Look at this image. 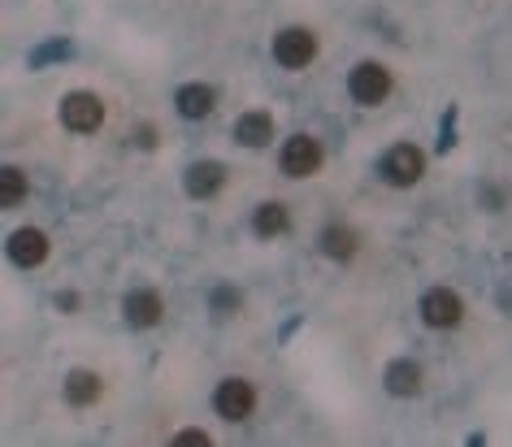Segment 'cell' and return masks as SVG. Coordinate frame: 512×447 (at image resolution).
I'll return each instance as SVG.
<instances>
[{"label": "cell", "instance_id": "1", "mask_svg": "<svg viewBox=\"0 0 512 447\" xmlns=\"http://www.w3.org/2000/svg\"><path fill=\"white\" fill-rule=\"evenodd\" d=\"M391 92H395V74L382 66V61L365 57V61H356V66L348 70V96H352V105L378 109Z\"/></svg>", "mask_w": 512, "mask_h": 447}, {"label": "cell", "instance_id": "2", "mask_svg": "<svg viewBox=\"0 0 512 447\" xmlns=\"http://www.w3.org/2000/svg\"><path fill=\"white\" fill-rule=\"evenodd\" d=\"M378 178H382L387 187H395V191L417 187L421 178H426V152H421L417 144H408V139H400V144H391L387 152H382Z\"/></svg>", "mask_w": 512, "mask_h": 447}, {"label": "cell", "instance_id": "3", "mask_svg": "<svg viewBox=\"0 0 512 447\" xmlns=\"http://www.w3.org/2000/svg\"><path fill=\"white\" fill-rule=\"evenodd\" d=\"M57 118H61V126H66L70 135H96L100 126H105L109 109H105V100H100L96 92H66L61 96V105H57Z\"/></svg>", "mask_w": 512, "mask_h": 447}, {"label": "cell", "instance_id": "4", "mask_svg": "<svg viewBox=\"0 0 512 447\" xmlns=\"http://www.w3.org/2000/svg\"><path fill=\"white\" fill-rule=\"evenodd\" d=\"M417 317L426 330H456L465 322V300H460V291H452V287H430V291H421V300H417Z\"/></svg>", "mask_w": 512, "mask_h": 447}, {"label": "cell", "instance_id": "5", "mask_svg": "<svg viewBox=\"0 0 512 447\" xmlns=\"http://www.w3.org/2000/svg\"><path fill=\"white\" fill-rule=\"evenodd\" d=\"M317 31L313 27H283L270 40V53H274V66H283V70H304V66H313L317 61Z\"/></svg>", "mask_w": 512, "mask_h": 447}, {"label": "cell", "instance_id": "6", "mask_svg": "<svg viewBox=\"0 0 512 447\" xmlns=\"http://www.w3.org/2000/svg\"><path fill=\"white\" fill-rule=\"evenodd\" d=\"M322 165H326V148H322L317 135L296 131L283 148H278V170H283L287 178H313Z\"/></svg>", "mask_w": 512, "mask_h": 447}, {"label": "cell", "instance_id": "7", "mask_svg": "<svg viewBox=\"0 0 512 447\" xmlns=\"http://www.w3.org/2000/svg\"><path fill=\"white\" fill-rule=\"evenodd\" d=\"M256 400H261V395H256V382L239 378V374H230L213 387V413L222 421H235V426L256 413Z\"/></svg>", "mask_w": 512, "mask_h": 447}, {"label": "cell", "instance_id": "8", "mask_svg": "<svg viewBox=\"0 0 512 447\" xmlns=\"http://www.w3.org/2000/svg\"><path fill=\"white\" fill-rule=\"evenodd\" d=\"M5 257L18 265V270H40V265L53 257V239L40 226H18V231H9L5 239Z\"/></svg>", "mask_w": 512, "mask_h": 447}, {"label": "cell", "instance_id": "9", "mask_svg": "<svg viewBox=\"0 0 512 447\" xmlns=\"http://www.w3.org/2000/svg\"><path fill=\"white\" fill-rule=\"evenodd\" d=\"M122 322L131 330H157L165 322V300L157 287H135L122 296Z\"/></svg>", "mask_w": 512, "mask_h": 447}, {"label": "cell", "instance_id": "10", "mask_svg": "<svg viewBox=\"0 0 512 447\" xmlns=\"http://www.w3.org/2000/svg\"><path fill=\"white\" fill-rule=\"evenodd\" d=\"M226 161H213V157H204V161H191L187 170H183V191L191 200H213V196H222L226 191Z\"/></svg>", "mask_w": 512, "mask_h": 447}, {"label": "cell", "instance_id": "11", "mask_svg": "<svg viewBox=\"0 0 512 447\" xmlns=\"http://www.w3.org/2000/svg\"><path fill=\"white\" fill-rule=\"evenodd\" d=\"M317 252L335 265H352L361 257V235H356V226H348V222H326L322 231H317Z\"/></svg>", "mask_w": 512, "mask_h": 447}, {"label": "cell", "instance_id": "12", "mask_svg": "<svg viewBox=\"0 0 512 447\" xmlns=\"http://www.w3.org/2000/svg\"><path fill=\"white\" fill-rule=\"evenodd\" d=\"M382 387H387V395H395V400H417V395L426 391V369L417 361H408V356H400V361H391L382 369Z\"/></svg>", "mask_w": 512, "mask_h": 447}, {"label": "cell", "instance_id": "13", "mask_svg": "<svg viewBox=\"0 0 512 447\" xmlns=\"http://www.w3.org/2000/svg\"><path fill=\"white\" fill-rule=\"evenodd\" d=\"M213 109H217V87L209 83H183L174 92V113L183 122H204L213 118Z\"/></svg>", "mask_w": 512, "mask_h": 447}, {"label": "cell", "instance_id": "14", "mask_svg": "<svg viewBox=\"0 0 512 447\" xmlns=\"http://www.w3.org/2000/svg\"><path fill=\"white\" fill-rule=\"evenodd\" d=\"M61 395H66L70 408H96L105 400V378L96 369H70L66 382H61Z\"/></svg>", "mask_w": 512, "mask_h": 447}, {"label": "cell", "instance_id": "15", "mask_svg": "<svg viewBox=\"0 0 512 447\" xmlns=\"http://www.w3.org/2000/svg\"><path fill=\"white\" fill-rule=\"evenodd\" d=\"M274 139V113L270 109H248L235 118V144L239 148H270Z\"/></svg>", "mask_w": 512, "mask_h": 447}, {"label": "cell", "instance_id": "16", "mask_svg": "<svg viewBox=\"0 0 512 447\" xmlns=\"http://www.w3.org/2000/svg\"><path fill=\"white\" fill-rule=\"evenodd\" d=\"M252 235L256 239H283V235H291V209L283 200H261L252 209Z\"/></svg>", "mask_w": 512, "mask_h": 447}, {"label": "cell", "instance_id": "17", "mask_svg": "<svg viewBox=\"0 0 512 447\" xmlns=\"http://www.w3.org/2000/svg\"><path fill=\"white\" fill-rule=\"evenodd\" d=\"M27 191H31V183H27V170L22 165H0V209H18V204H27Z\"/></svg>", "mask_w": 512, "mask_h": 447}, {"label": "cell", "instance_id": "18", "mask_svg": "<svg viewBox=\"0 0 512 447\" xmlns=\"http://www.w3.org/2000/svg\"><path fill=\"white\" fill-rule=\"evenodd\" d=\"M239 309H243V296H239L235 283H213L209 287V313H213V322H230Z\"/></svg>", "mask_w": 512, "mask_h": 447}, {"label": "cell", "instance_id": "19", "mask_svg": "<svg viewBox=\"0 0 512 447\" xmlns=\"http://www.w3.org/2000/svg\"><path fill=\"white\" fill-rule=\"evenodd\" d=\"M74 57V40H44V44H35L31 53H27V66L31 70H44V66H57V61H70Z\"/></svg>", "mask_w": 512, "mask_h": 447}, {"label": "cell", "instance_id": "20", "mask_svg": "<svg viewBox=\"0 0 512 447\" xmlns=\"http://www.w3.org/2000/svg\"><path fill=\"white\" fill-rule=\"evenodd\" d=\"M508 200L512 196H508V187L499 183V178H482V183H478V204H482L486 213H504Z\"/></svg>", "mask_w": 512, "mask_h": 447}, {"label": "cell", "instance_id": "21", "mask_svg": "<svg viewBox=\"0 0 512 447\" xmlns=\"http://www.w3.org/2000/svg\"><path fill=\"white\" fill-rule=\"evenodd\" d=\"M126 144L139 148V152H152V148L161 144V135H157V126H152V122H139L135 131H131V139H126Z\"/></svg>", "mask_w": 512, "mask_h": 447}, {"label": "cell", "instance_id": "22", "mask_svg": "<svg viewBox=\"0 0 512 447\" xmlns=\"http://www.w3.org/2000/svg\"><path fill=\"white\" fill-rule=\"evenodd\" d=\"M174 447H213V439L204 430H178L174 434Z\"/></svg>", "mask_w": 512, "mask_h": 447}, {"label": "cell", "instance_id": "23", "mask_svg": "<svg viewBox=\"0 0 512 447\" xmlns=\"http://www.w3.org/2000/svg\"><path fill=\"white\" fill-rule=\"evenodd\" d=\"M456 148V109H447V126L439 131V152H452Z\"/></svg>", "mask_w": 512, "mask_h": 447}, {"label": "cell", "instance_id": "24", "mask_svg": "<svg viewBox=\"0 0 512 447\" xmlns=\"http://www.w3.org/2000/svg\"><path fill=\"white\" fill-rule=\"evenodd\" d=\"M53 304H57V309L61 313H79V291H57V296H53Z\"/></svg>", "mask_w": 512, "mask_h": 447}]
</instances>
